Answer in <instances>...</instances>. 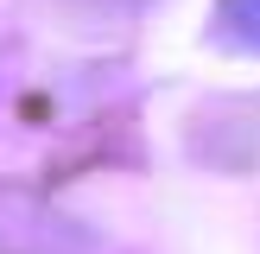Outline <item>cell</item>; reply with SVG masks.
Instances as JSON below:
<instances>
[{
  "instance_id": "6da1fadb",
  "label": "cell",
  "mask_w": 260,
  "mask_h": 254,
  "mask_svg": "<svg viewBox=\"0 0 260 254\" xmlns=\"http://www.w3.org/2000/svg\"><path fill=\"white\" fill-rule=\"evenodd\" d=\"M216 38L229 51L260 57V0H216Z\"/></svg>"
}]
</instances>
